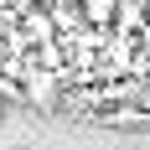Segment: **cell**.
Listing matches in <instances>:
<instances>
[{"label":"cell","instance_id":"5","mask_svg":"<svg viewBox=\"0 0 150 150\" xmlns=\"http://www.w3.org/2000/svg\"><path fill=\"white\" fill-rule=\"evenodd\" d=\"M5 114H11V109H5V98H0V124H5Z\"/></svg>","mask_w":150,"mask_h":150},{"label":"cell","instance_id":"3","mask_svg":"<svg viewBox=\"0 0 150 150\" xmlns=\"http://www.w3.org/2000/svg\"><path fill=\"white\" fill-rule=\"evenodd\" d=\"M78 11L88 26H109V21H119V0H78Z\"/></svg>","mask_w":150,"mask_h":150},{"label":"cell","instance_id":"1","mask_svg":"<svg viewBox=\"0 0 150 150\" xmlns=\"http://www.w3.org/2000/svg\"><path fill=\"white\" fill-rule=\"evenodd\" d=\"M57 88H62V73H52V67H42V62H31V73L21 78V98L36 104V109H52Z\"/></svg>","mask_w":150,"mask_h":150},{"label":"cell","instance_id":"4","mask_svg":"<svg viewBox=\"0 0 150 150\" xmlns=\"http://www.w3.org/2000/svg\"><path fill=\"white\" fill-rule=\"evenodd\" d=\"M145 21V0H119V21L114 26H140Z\"/></svg>","mask_w":150,"mask_h":150},{"label":"cell","instance_id":"2","mask_svg":"<svg viewBox=\"0 0 150 150\" xmlns=\"http://www.w3.org/2000/svg\"><path fill=\"white\" fill-rule=\"evenodd\" d=\"M21 36L36 42V52L52 47V36H57V16H52V11H26V16H21Z\"/></svg>","mask_w":150,"mask_h":150}]
</instances>
